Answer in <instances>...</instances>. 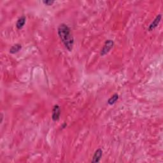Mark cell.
<instances>
[{"label": "cell", "mask_w": 163, "mask_h": 163, "mask_svg": "<svg viewBox=\"0 0 163 163\" xmlns=\"http://www.w3.org/2000/svg\"><path fill=\"white\" fill-rule=\"evenodd\" d=\"M58 35L66 49L71 52L74 44V39L71 33V29L68 25L65 24H60L58 29Z\"/></svg>", "instance_id": "cell-1"}, {"label": "cell", "mask_w": 163, "mask_h": 163, "mask_svg": "<svg viewBox=\"0 0 163 163\" xmlns=\"http://www.w3.org/2000/svg\"><path fill=\"white\" fill-rule=\"evenodd\" d=\"M114 43L112 40H108L105 43V45L103 47L101 51V55L103 56L110 52V51L113 48L114 46Z\"/></svg>", "instance_id": "cell-2"}, {"label": "cell", "mask_w": 163, "mask_h": 163, "mask_svg": "<svg viewBox=\"0 0 163 163\" xmlns=\"http://www.w3.org/2000/svg\"><path fill=\"white\" fill-rule=\"evenodd\" d=\"M60 115H61V110H60L59 106L55 105L52 110V119L54 121H58L60 118Z\"/></svg>", "instance_id": "cell-3"}, {"label": "cell", "mask_w": 163, "mask_h": 163, "mask_svg": "<svg viewBox=\"0 0 163 163\" xmlns=\"http://www.w3.org/2000/svg\"><path fill=\"white\" fill-rule=\"evenodd\" d=\"M161 18H162L161 14H159L158 15H157V17H156L155 18V19L154 20V21H153V22L151 23V24H150L149 27L148 28V31H152L157 27V26L159 25V22H161Z\"/></svg>", "instance_id": "cell-4"}, {"label": "cell", "mask_w": 163, "mask_h": 163, "mask_svg": "<svg viewBox=\"0 0 163 163\" xmlns=\"http://www.w3.org/2000/svg\"><path fill=\"white\" fill-rule=\"evenodd\" d=\"M103 155V151L101 148H98L96 150L94 155H93L92 160L91 161L92 162H99L100 161V159Z\"/></svg>", "instance_id": "cell-5"}, {"label": "cell", "mask_w": 163, "mask_h": 163, "mask_svg": "<svg viewBox=\"0 0 163 163\" xmlns=\"http://www.w3.org/2000/svg\"><path fill=\"white\" fill-rule=\"evenodd\" d=\"M26 21V18L25 16H22L20 17L16 23V27L18 29H21L25 24Z\"/></svg>", "instance_id": "cell-6"}, {"label": "cell", "mask_w": 163, "mask_h": 163, "mask_svg": "<svg viewBox=\"0 0 163 163\" xmlns=\"http://www.w3.org/2000/svg\"><path fill=\"white\" fill-rule=\"evenodd\" d=\"M22 49V45L21 44H17L14 45H13L12 47L10 49V54H15V53H17L18 52L20 51V50H21Z\"/></svg>", "instance_id": "cell-7"}, {"label": "cell", "mask_w": 163, "mask_h": 163, "mask_svg": "<svg viewBox=\"0 0 163 163\" xmlns=\"http://www.w3.org/2000/svg\"><path fill=\"white\" fill-rule=\"evenodd\" d=\"M119 95L117 94H114L112 97L108 100V104L110 105H112L115 103L116 101L118 100Z\"/></svg>", "instance_id": "cell-8"}, {"label": "cell", "mask_w": 163, "mask_h": 163, "mask_svg": "<svg viewBox=\"0 0 163 163\" xmlns=\"http://www.w3.org/2000/svg\"><path fill=\"white\" fill-rule=\"evenodd\" d=\"M43 3H44V4L46 6H51L54 3V1H48V0H46V1H44Z\"/></svg>", "instance_id": "cell-9"}]
</instances>
